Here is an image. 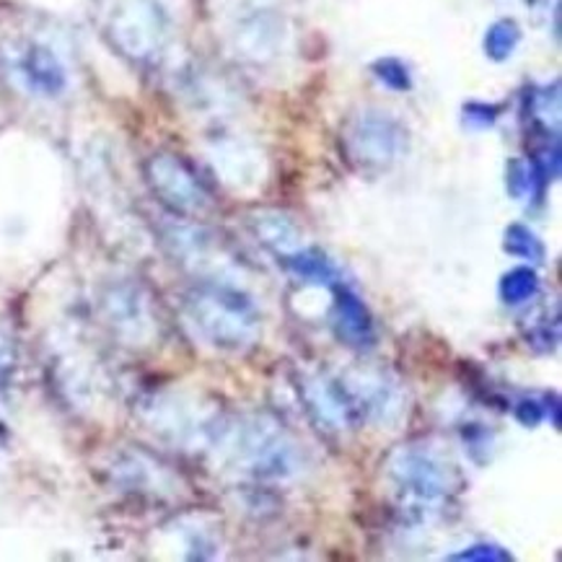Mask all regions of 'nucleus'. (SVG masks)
<instances>
[{
    "label": "nucleus",
    "mask_w": 562,
    "mask_h": 562,
    "mask_svg": "<svg viewBox=\"0 0 562 562\" xmlns=\"http://www.w3.org/2000/svg\"><path fill=\"white\" fill-rule=\"evenodd\" d=\"M24 74L34 89L45 93L60 91L65 83L63 68L57 65V60L47 53V49H32V53L24 57Z\"/></svg>",
    "instance_id": "1"
},
{
    "label": "nucleus",
    "mask_w": 562,
    "mask_h": 562,
    "mask_svg": "<svg viewBox=\"0 0 562 562\" xmlns=\"http://www.w3.org/2000/svg\"><path fill=\"white\" fill-rule=\"evenodd\" d=\"M514 40H516L514 26H508V24L495 26L493 32H490V40H487L490 53H493L495 57H503L506 53H510V47H514Z\"/></svg>",
    "instance_id": "2"
}]
</instances>
